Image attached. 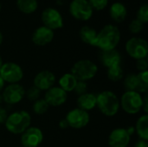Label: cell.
I'll return each instance as SVG.
<instances>
[{
    "instance_id": "1",
    "label": "cell",
    "mask_w": 148,
    "mask_h": 147,
    "mask_svg": "<svg viewBox=\"0 0 148 147\" xmlns=\"http://www.w3.org/2000/svg\"><path fill=\"white\" fill-rule=\"evenodd\" d=\"M121 31L116 25L107 24L97 32L96 40L94 47L99 48L101 50H111L116 49L121 41Z\"/></svg>"
},
{
    "instance_id": "2",
    "label": "cell",
    "mask_w": 148,
    "mask_h": 147,
    "mask_svg": "<svg viewBox=\"0 0 148 147\" xmlns=\"http://www.w3.org/2000/svg\"><path fill=\"white\" fill-rule=\"evenodd\" d=\"M31 116L24 110L16 111L8 115L4 123L6 129L12 134H22L30 126Z\"/></svg>"
},
{
    "instance_id": "3",
    "label": "cell",
    "mask_w": 148,
    "mask_h": 147,
    "mask_svg": "<svg viewBox=\"0 0 148 147\" xmlns=\"http://www.w3.org/2000/svg\"><path fill=\"white\" fill-rule=\"evenodd\" d=\"M96 107L101 113L108 117H113L117 114L120 109V100L112 91H102L96 95Z\"/></svg>"
},
{
    "instance_id": "4",
    "label": "cell",
    "mask_w": 148,
    "mask_h": 147,
    "mask_svg": "<svg viewBox=\"0 0 148 147\" xmlns=\"http://www.w3.org/2000/svg\"><path fill=\"white\" fill-rule=\"evenodd\" d=\"M98 72L97 65L88 59L77 61L71 68V74L79 81H87L93 79Z\"/></svg>"
},
{
    "instance_id": "5",
    "label": "cell",
    "mask_w": 148,
    "mask_h": 147,
    "mask_svg": "<svg viewBox=\"0 0 148 147\" xmlns=\"http://www.w3.org/2000/svg\"><path fill=\"white\" fill-rule=\"evenodd\" d=\"M143 96L135 91H126L120 101V107L128 114H136L142 110Z\"/></svg>"
},
{
    "instance_id": "6",
    "label": "cell",
    "mask_w": 148,
    "mask_h": 147,
    "mask_svg": "<svg viewBox=\"0 0 148 147\" xmlns=\"http://www.w3.org/2000/svg\"><path fill=\"white\" fill-rule=\"evenodd\" d=\"M125 49L127 55L136 61L147 57L148 44L144 38L137 36L131 37L126 42Z\"/></svg>"
},
{
    "instance_id": "7",
    "label": "cell",
    "mask_w": 148,
    "mask_h": 147,
    "mask_svg": "<svg viewBox=\"0 0 148 147\" xmlns=\"http://www.w3.org/2000/svg\"><path fill=\"white\" fill-rule=\"evenodd\" d=\"M70 15L78 21H88L94 14V10L88 0H72L69 6Z\"/></svg>"
},
{
    "instance_id": "8",
    "label": "cell",
    "mask_w": 148,
    "mask_h": 147,
    "mask_svg": "<svg viewBox=\"0 0 148 147\" xmlns=\"http://www.w3.org/2000/svg\"><path fill=\"white\" fill-rule=\"evenodd\" d=\"M41 20L43 26L52 29L53 31L62 29L64 25L62 14L58 10L52 7L46 8L42 10L41 14Z\"/></svg>"
},
{
    "instance_id": "9",
    "label": "cell",
    "mask_w": 148,
    "mask_h": 147,
    "mask_svg": "<svg viewBox=\"0 0 148 147\" xmlns=\"http://www.w3.org/2000/svg\"><path fill=\"white\" fill-rule=\"evenodd\" d=\"M0 76L3 78L4 82L10 84L18 83L23 77V71L22 68L12 62L3 63L0 68Z\"/></svg>"
},
{
    "instance_id": "10",
    "label": "cell",
    "mask_w": 148,
    "mask_h": 147,
    "mask_svg": "<svg viewBox=\"0 0 148 147\" xmlns=\"http://www.w3.org/2000/svg\"><path fill=\"white\" fill-rule=\"evenodd\" d=\"M69 126L74 129H82L86 127L90 120L89 113L78 107L70 110L65 117Z\"/></svg>"
},
{
    "instance_id": "11",
    "label": "cell",
    "mask_w": 148,
    "mask_h": 147,
    "mask_svg": "<svg viewBox=\"0 0 148 147\" xmlns=\"http://www.w3.org/2000/svg\"><path fill=\"white\" fill-rule=\"evenodd\" d=\"M25 95V90L23 86L18 83L9 84L6 88H3L2 98L3 101L9 104L14 105L19 103Z\"/></svg>"
},
{
    "instance_id": "12",
    "label": "cell",
    "mask_w": 148,
    "mask_h": 147,
    "mask_svg": "<svg viewBox=\"0 0 148 147\" xmlns=\"http://www.w3.org/2000/svg\"><path fill=\"white\" fill-rule=\"evenodd\" d=\"M43 140V133L38 127L29 126L21 134L23 147H38Z\"/></svg>"
},
{
    "instance_id": "13",
    "label": "cell",
    "mask_w": 148,
    "mask_h": 147,
    "mask_svg": "<svg viewBox=\"0 0 148 147\" xmlns=\"http://www.w3.org/2000/svg\"><path fill=\"white\" fill-rule=\"evenodd\" d=\"M131 139V135L126 128L114 129L108 139L109 147H127Z\"/></svg>"
},
{
    "instance_id": "14",
    "label": "cell",
    "mask_w": 148,
    "mask_h": 147,
    "mask_svg": "<svg viewBox=\"0 0 148 147\" xmlns=\"http://www.w3.org/2000/svg\"><path fill=\"white\" fill-rule=\"evenodd\" d=\"M56 75L49 70H42L37 73L34 78V87L38 88L40 91H47L56 83Z\"/></svg>"
},
{
    "instance_id": "15",
    "label": "cell",
    "mask_w": 148,
    "mask_h": 147,
    "mask_svg": "<svg viewBox=\"0 0 148 147\" xmlns=\"http://www.w3.org/2000/svg\"><path fill=\"white\" fill-rule=\"evenodd\" d=\"M68 94L60 87H52L46 91L44 100L50 107H60L67 101Z\"/></svg>"
},
{
    "instance_id": "16",
    "label": "cell",
    "mask_w": 148,
    "mask_h": 147,
    "mask_svg": "<svg viewBox=\"0 0 148 147\" xmlns=\"http://www.w3.org/2000/svg\"><path fill=\"white\" fill-rule=\"evenodd\" d=\"M54 31L43 25L36 28L31 36L32 42L36 46H45L54 39Z\"/></svg>"
},
{
    "instance_id": "17",
    "label": "cell",
    "mask_w": 148,
    "mask_h": 147,
    "mask_svg": "<svg viewBox=\"0 0 148 147\" xmlns=\"http://www.w3.org/2000/svg\"><path fill=\"white\" fill-rule=\"evenodd\" d=\"M99 60L105 68H109L117 65H121V55L116 49L105 51L101 50L99 54Z\"/></svg>"
},
{
    "instance_id": "18",
    "label": "cell",
    "mask_w": 148,
    "mask_h": 147,
    "mask_svg": "<svg viewBox=\"0 0 148 147\" xmlns=\"http://www.w3.org/2000/svg\"><path fill=\"white\" fill-rule=\"evenodd\" d=\"M109 16L115 23H122L127 16V8L121 2H114L109 7Z\"/></svg>"
},
{
    "instance_id": "19",
    "label": "cell",
    "mask_w": 148,
    "mask_h": 147,
    "mask_svg": "<svg viewBox=\"0 0 148 147\" xmlns=\"http://www.w3.org/2000/svg\"><path fill=\"white\" fill-rule=\"evenodd\" d=\"M124 87L127 91H135L140 94L147 93L148 91V86L142 84L138 77V75L134 74H130L125 78Z\"/></svg>"
},
{
    "instance_id": "20",
    "label": "cell",
    "mask_w": 148,
    "mask_h": 147,
    "mask_svg": "<svg viewBox=\"0 0 148 147\" xmlns=\"http://www.w3.org/2000/svg\"><path fill=\"white\" fill-rule=\"evenodd\" d=\"M96 102H97L96 95L88 92L82 95H79L77 101H76L78 108L84 110L86 112L90 111L94 109L95 107H96Z\"/></svg>"
},
{
    "instance_id": "21",
    "label": "cell",
    "mask_w": 148,
    "mask_h": 147,
    "mask_svg": "<svg viewBox=\"0 0 148 147\" xmlns=\"http://www.w3.org/2000/svg\"><path fill=\"white\" fill-rule=\"evenodd\" d=\"M79 36L84 43L90 46H95V42L97 36V31L93 27L84 25L81 28L79 31Z\"/></svg>"
},
{
    "instance_id": "22",
    "label": "cell",
    "mask_w": 148,
    "mask_h": 147,
    "mask_svg": "<svg viewBox=\"0 0 148 147\" xmlns=\"http://www.w3.org/2000/svg\"><path fill=\"white\" fill-rule=\"evenodd\" d=\"M16 4L19 11L26 15L35 13L38 8L37 0H16Z\"/></svg>"
},
{
    "instance_id": "23",
    "label": "cell",
    "mask_w": 148,
    "mask_h": 147,
    "mask_svg": "<svg viewBox=\"0 0 148 147\" xmlns=\"http://www.w3.org/2000/svg\"><path fill=\"white\" fill-rule=\"evenodd\" d=\"M77 81H78L71 73H67L61 76L58 82H59V87L62 90H64L66 93H69V92L74 91V88Z\"/></svg>"
},
{
    "instance_id": "24",
    "label": "cell",
    "mask_w": 148,
    "mask_h": 147,
    "mask_svg": "<svg viewBox=\"0 0 148 147\" xmlns=\"http://www.w3.org/2000/svg\"><path fill=\"white\" fill-rule=\"evenodd\" d=\"M135 131L140 139L148 140V115L144 114L140 116L135 126Z\"/></svg>"
},
{
    "instance_id": "25",
    "label": "cell",
    "mask_w": 148,
    "mask_h": 147,
    "mask_svg": "<svg viewBox=\"0 0 148 147\" xmlns=\"http://www.w3.org/2000/svg\"><path fill=\"white\" fill-rule=\"evenodd\" d=\"M124 76V72L121 65H117L108 68V77L111 81L117 82Z\"/></svg>"
},
{
    "instance_id": "26",
    "label": "cell",
    "mask_w": 148,
    "mask_h": 147,
    "mask_svg": "<svg viewBox=\"0 0 148 147\" xmlns=\"http://www.w3.org/2000/svg\"><path fill=\"white\" fill-rule=\"evenodd\" d=\"M49 106L44 99H38L36 101H34L33 112L36 114L42 115L45 113H47V111L49 110Z\"/></svg>"
},
{
    "instance_id": "27",
    "label": "cell",
    "mask_w": 148,
    "mask_h": 147,
    "mask_svg": "<svg viewBox=\"0 0 148 147\" xmlns=\"http://www.w3.org/2000/svg\"><path fill=\"white\" fill-rule=\"evenodd\" d=\"M136 19L141 22L143 24H146L148 22V5L143 3L140 5L136 12Z\"/></svg>"
},
{
    "instance_id": "28",
    "label": "cell",
    "mask_w": 148,
    "mask_h": 147,
    "mask_svg": "<svg viewBox=\"0 0 148 147\" xmlns=\"http://www.w3.org/2000/svg\"><path fill=\"white\" fill-rule=\"evenodd\" d=\"M93 10L101 11L105 10L108 5V0H88Z\"/></svg>"
},
{
    "instance_id": "29",
    "label": "cell",
    "mask_w": 148,
    "mask_h": 147,
    "mask_svg": "<svg viewBox=\"0 0 148 147\" xmlns=\"http://www.w3.org/2000/svg\"><path fill=\"white\" fill-rule=\"evenodd\" d=\"M143 29H144V24L141 22H140L139 20H137L136 18L134 19V20H132L130 22L129 25H128L129 31L132 34H134V35L140 33L143 30Z\"/></svg>"
},
{
    "instance_id": "30",
    "label": "cell",
    "mask_w": 148,
    "mask_h": 147,
    "mask_svg": "<svg viewBox=\"0 0 148 147\" xmlns=\"http://www.w3.org/2000/svg\"><path fill=\"white\" fill-rule=\"evenodd\" d=\"M25 94H26L28 100H29L31 101H36V100L39 99L40 94H41V91L33 86V87L29 88L27 91H25Z\"/></svg>"
},
{
    "instance_id": "31",
    "label": "cell",
    "mask_w": 148,
    "mask_h": 147,
    "mask_svg": "<svg viewBox=\"0 0 148 147\" xmlns=\"http://www.w3.org/2000/svg\"><path fill=\"white\" fill-rule=\"evenodd\" d=\"M74 91L78 95H82V94L87 93L88 92V85H87L86 81H78L74 88Z\"/></svg>"
},
{
    "instance_id": "32",
    "label": "cell",
    "mask_w": 148,
    "mask_h": 147,
    "mask_svg": "<svg viewBox=\"0 0 148 147\" xmlns=\"http://www.w3.org/2000/svg\"><path fill=\"white\" fill-rule=\"evenodd\" d=\"M136 68L140 72H144L147 71L148 68V62L147 58L144 59H140L136 61Z\"/></svg>"
},
{
    "instance_id": "33",
    "label": "cell",
    "mask_w": 148,
    "mask_h": 147,
    "mask_svg": "<svg viewBox=\"0 0 148 147\" xmlns=\"http://www.w3.org/2000/svg\"><path fill=\"white\" fill-rule=\"evenodd\" d=\"M8 115L9 114H8L6 109L0 106V124H4L5 123Z\"/></svg>"
},
{
    "instance_id": "34",
    "label": "cell",
    "mask_w": 148,
    "mask_h": 147,
    "mask_svg": "<svg viewBox=\"0 0 148 147\" xmlns=\"http://www.w3.org/2000/svg\"><path fill=\"white\" fill-rule=\"evenodd\" d=\"M142 110H144L145 114H147L148 113V97L146 95L143 97V105H142Z\"/></svg>"
},
{
    "instance_id": "35",
    "label": "cell",
    "mask_w": 148,
    "mask_h": 147,
    "mask_svg": "<svg viewBox=\"0 0 148 147\" xmlns=\"http://www.w3.org/2000/svg\"><path fill=\"white\" fill-rule=\"evenodd\" d=\"M59 127L61 129H67L68 127H69V124H68V122L66 120V119H62V120H61L59 121Z\"/></svg>"
},
{
    "instance_id": "36",
    "label": "cell",
    "mask_w": 148,
    "mask_h": 147,
    "mask_svg": "<svg viewBox=\"0 0 148 147\" xmlns=\"http://www.w3.org/2000/svg\"><path fill=\"white\" fill-rule=\"evenodd\" d=\"M134 147H148L147 141V140H143V139H140L139 141L136 142Z\"/></svg>"
},
{
    "instance_id": "37",
    "label": "cell",
    "mask_w": 148,
    "mask_h": 147,
    "mask_svg": "<svg viewBox=\"0 0 148 147\" xmlns=\"http://www.w3.org/2000/svg\"><path fill=\"white\" fill-rule=\"evenodd\" d=\"M4 81L3 80V78L0 76V92L3 89V88H4Z\"/></svg>"
},
{
    "instance_id": "38",
    "label": "cell",
    "mask_w": 148,
    "mask_h": 147,
    "mask_svg": "<svg viewBox=\"0 0 148 147\" xmlns=\"http://www.w3.org/2000/svg\"><path fill=\"white\" fill-rule=\"evenodd\" d=\"M3 36L2 32L0 31V45L3 43Z\"/></svg>"
},
{
    "instance_id": "39",
    "label": "cell",
    "mask_w": 148,
    "mask_h": 147,
    "mask_svg": "<svg viewBox=\"0 0 148 147\" xmlns=\"http://www.w3.org/2000/svg\"><path fill=\"white\" fill-rule=\"evenodd\" d=\"M3 60H2V57L0 56V68H1V67H2V65H3Z\"/></svg>"
},
{
    "instance_id": "40",
    "label": "cell",
    "mask_w": 148,
    "mask_h": 147,
    "mask_svg": "<svg viewBox=\"0 0 148 147\" xmlns=\"http://www.w3.org/2000/svg\"><path fill=\"white\" fill-rule=\"evenodd\" d=\"M2 101H3V98H2V94H0V104L2 103Z\"/></svg>"
},
{
    "instance_id": "41",
    "label": "cell",
    "mask_w": 148,
    "mask_h": 147,
    "mask_svg": "<svg viewBox=\"0 0 148 147\" xmlns=\"http://www.w3.org/2000/svg\"><path fill=\"white\" fill-rule=\"evenodd\" d=\"M1 10H2V5H1V2H0V12H1Z\"/></svg>"
},
{
    "instance_id": "42",
    "label": "cell",
    "mask_w": 148,
    "mask_h": 147,
    "mask_svg": "<svg viewBox=\"0 0 148 147\" xmlns=\"http://www.w3.org/2000/svg\"><path fill=\"white\" fill-rule=\"evenodd\" d=\"M21 147H23V146H21Z\"/></svg>"
}]
</instances>
